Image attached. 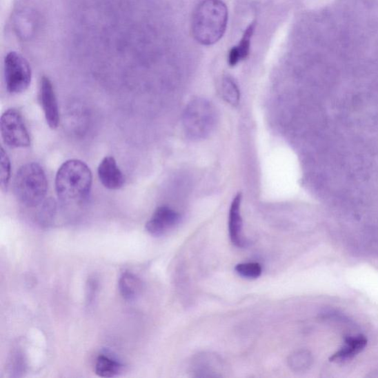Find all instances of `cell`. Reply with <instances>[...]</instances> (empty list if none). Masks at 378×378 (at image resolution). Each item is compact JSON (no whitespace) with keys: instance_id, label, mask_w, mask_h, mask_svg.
<instances>
[{"instance_id":"6da1fadb","label":"cell","mask_w":378,"mask_h":378,"mask_svg":"<svg viewBox=\"0 0 378 378\" xmlns=\"http://www.w3.org/2000/svg\"><path fill=\"white\" fill-rule=\"evenodd\" d=\"M228 20V10L222 0H203L196 8L192 30L197 43L212 46L223 38Z\"/></svg>"},{"instance_id":"7a4b0ae2","label":"cell","mask_w":378,"mask_h":378,"mask_svg":"<svg viewBox=\"0 0 378 378\" xmlns=\"http://www.w3.org/2000/svg\"><path fill=\"white\" fill-rule=\"evenodd\" d=\"M92 183V172L85 162L76 159L67 161L57 174V196L63 203L81 204L89 197Z\"/></svg>"},{"instance_id":"3957f363","label":"cell","mask_w":378,"mask_h":378,"mask_svg":"<svg viewBox=\"0 0 378 378\" xmlns=\"http://www.w3.org/2000/svg\"><path fill=\"white\" fill-rule=\"evenodd\" d=\"M13 186L20 203L30 208L43 203L48 186L43 168L37 163L23 165L17 172Z\"/></svg>"},{"instance_id":"277c9868","label":"cell","mask_w":378,"mask_h":378,"mask_svg":"<svg viewBox=\"0 0 378 378\" xmlns=\"http://www.w3.org/2000/svg\"><path fill=\"white\" fill-rule=\"evenodd\" d=\"M217 122L213 105L203 99H197L188 105L183 115L185 132L189 138L203 139L211 134Z\"/></svg>"},{"instance_id":"5b68a950","label":"cell","mask_w":378,"mask_h":378,"mask_svg":"<svg viewBox=\"0 0 378 378\" xmlns=\"http://www.w3.org/2000/svg\"><path fill=\"white\" fill-rule=\"evenodd\" d=\"M5 81L9 93L17 94L30 86L32 72L28 61L17 52H10L4 62Z\"/></svg>"},{"instance_id":"8992f818","label":"cell","mask_w":378,"mask_h":378,"mask_svg":"<svg viewBox=\"0 0 378 378\" xmlns=\"http://www.w3.org/2000/svg\"><path fill=\"white\" fill-rule=\"evenodd\" d=\"M4 143L12 148H27L31 143L28 130L22 113L17 109H8L0 120Z\"/></svg>"},{"instance_id":"52a82bcc","label":"cell","mask_w":378,"mask_h":378,"mask_svg":"<svg viewBox=\"0 0 378 378\" xmlns=\"http://www.w3.org/2000/svg\"><path fill=\"white\" fill-rule=\"evenodd\" d=\"M181 221V215L166 206L157 208L146 224V232L153 237H162Z\"/></svg>"},{"instance_id":"ba28073f","label":"cell","mask_w":378,"mask_h":378,"mask_svg":"<svg viewBox=\"0 0 378 378\" xmlns=\"http://www.w3.org/2000/svg\"><path fill=\"white\" fill-rule=\"evenodd\" d=\"M39 100L50 128L57 129L60 120L58 101L54 86L46 77L41 80Z\"/></svg>"},{"instance_id":"9c48e42d","label":"cell","mask_w":378,"mask_h":378,"mask_svg":"<svg viewBox=\"0 0 378 378\" xmlns=\"http://www.w3.org/2000/svg\"><path fill=\"white\" fill-rule=\"evenodd\" d=\"M98 175L102 185L110 190H118L125 182L123 175L113 157H104L99 166Z\"/></svg>"},{"instance_id":"30bf717a","label":"cell","mask_w":378,"mask_h":378,"mask_svg":"<svg viewBox=\"0 0 378 378\" xmlns=\"http://www.w3.org/2000/svg\"><path fill=\"white\" fill-rule=\"evenodd\" d=\"M367 345V339L359 334L349 336L344 341V345L330 358V361L334 364H345L352 360L356 355L361 352Z\"/></svg>"},{"instance_id":"8fae6325","label":"cell","mask_w":378,"mask_h":378,"mask_svg":"<svg viewBox=\"0 0 378 378\" xmlns=\"http://www.w3.org/2000/svg\"><path fill=\"white\" fill-rule=\"evenodd\" d=\"M241 195L237 194L230 207L228 229L230 240L237 247L243 248L246 241L243 237V219L241 216Z\"/></svg>"},{"instance_id":"7c38bea8","label":"cell","mask_w":378,"mask_h":378,"mask_svg":"<svg viewBox=\"0 0 378 378\" xmlns=\"http://www.w3.org/2000/svg\"><path fill=\"white\" fill-rule=\"evenodd\" d=\"M119 288L122 297L127 301H133L139 296L142 283L139 278L132 272H123L119 281Z\"/></svg>"},{"instance_id":"4fadbf2b","label":"cell","mask_w":378,"mask_h":378,"mask_svg":"<svg viewBox=\"0 0 378 378\" xmlns=\"http://www.w3.org/2000/svg\"><path fill=\"white\" fill-rule=\"evenodd\" d=\"M15 29L19 37L29 39L34 37L37 29V20L32 13L21 12L15 18Z\"/></svg>"},{"instance_id":"5bb4252c","label":"cell","mask_w":378,"mask_h":378,"mask_svg":"<svg viewBox=\"0 0 378 378\" xmlns=\"http://www.w3.org/2000/svg\"><path fill=\"white\" fill-rule=\"evenodd\" d=\"M123 365L113 357L105 355L99 356L94 370L99 377H113L122 370Z\"/></svg>"},{"instance_id":"9a60e30c","label":"cell","mask_w":378,"mask_h":378,"mask_svg":"<svg viewBox=\"0 0 378 378\" xmlns=\"http://www.w3.org/2000/svg\"><path fill=\"white\" fill-rule=\"evenodd\" d=\"M221 92L223 99L232 106H237L240 100V92L237 83L230 77L222 80Z\"/></svg>"},{"instance_id":"2e32d148","label":"cell","mask_w":378,"mask_h":378,"mask_svg":"<svg viewBox=\"0 0 378 378\" xmlns=\"http://www.w3.org/2000/svg\"><path fill=\"white\" fill-rule=\"evenodd\" d=\"M312 356L308 351H299L291 355L289 360L291 368L297 372L306 371L312 364Z\"/></svg>"},{"instance_id":"e0dca14e","label":"cell","mask_w":378,"mask_h":378,"mask_svg":"<svg viewBox=\"0 0 378 378\" xmlns=\"http://www.w3.org/2000/svg\"><path fill=\"white\" fill-rule=\"evenodd\" d=\"M0 167H1V174H0V181H1V188L3 191L7 190L10 177H12V164L9 157L5 150L1 148V155H0Z\"/></svg>"},{"instance_id":"ac0fdd59","label":"cell","mask_w":378,"mask_h":378,"mask_svg":"<svg viewBox=\"0 0 378 378\" xmlns=\"http://www.w3.org/2000/svg\"><path fill=\"white\" fill-rule=\"evenodd\" d=\"M256 27L255 23H252L246 30L243 37H241L239 43L236 46V49L239 55L240 59L243 60L248 57L250 48V41L255 33Z\"/></svg>"},{"instance_id":"d6986e66","label":"cell","mask_w":378,"mask_h":378,"mask_svg":"<svg viewBox=\"0 0 378 378\" xmlns=\"http://www.w3.org/2000/svg\"><path fill=\"white\" fill-rule=\"evenodd\" d=\"M235 270L237 274L246 279H257L262 272L260 264L257 262H248V263H241L236 266Z\"/></svg>"},{"instance_id":"ffe728a7","label":"cell","mask_w":378,"mask_h":378,"mask_svg":"<svg viewBox=\"0 0 378 378\" xmlns=\"http://www.w3.org/2000/svg\"><path fill=\"white\" fill-rule=\"evenodd\" d=\"M98 289V282L96 279H90L88 284V294H87V302L89 306L92 304L94 297L97 295V291Z\"/></svg>"},{"instance_id":"44dd1931","label":"cell","mask_w":378,"mask_h":378,"mask_svg":"<svg viewBox=\"0 0 378 378\" xmlns=\"http://www.w3.org/2000/svg\"><path fill=\"white\" fill-rule=\"evenodd\" d=\"M241 61L238 52L235 47L229 52L228 63L230 66L235 67Z\"/></svg>"}]
</instances>
